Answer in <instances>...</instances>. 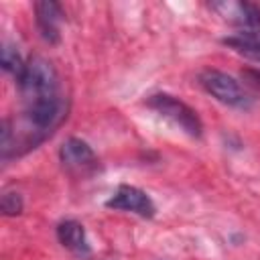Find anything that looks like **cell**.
<instances>
[{
	"label": "cell",
	"instance_id": "1",
	"mask_svg": "<svg viewBox=\"0 0 260 260\" xmlns=\"http://www.w3.org/2000/svg\"><path fill=\"white\" fill-rule=\"evenodd\" d=\"M16 83H18L20 98H22L24 106H35V104H43V102L61 98L57 69L49 59H45L41 55H35L26 61L24 73L20 75V79Z\"/></svg>",
	"mask_w": 260,
	"mask_h": 260
},
{
	"label": "cell",
	"instance_id": "2",
	"mask_svg": "<svg viewBox=\"0 0 260 260\" xmlns=\"http://www.w3.org/2000/svg\"><path fill=\"white\" fill-rule=\"evenodd\" d=\"M146 106L150 110H154L158 116H162L165 120H169L173 126L183 130L187 136H191V138H199L201 136L203 124H201L197 112L191 106H187L185 102H181L179 98L160 91V93L148 95Z\"/></svg>",
	"mask_w": 260,
	"mask_h": 260
},
{
	"label": "cell",
	"instance_id": "3",
	"mask_svg": "<svg viewBox=\"0 0 260 260\" xmlns=\"http://www.w3.org/2000/svg\"><path fill=\"white\" fill-rule=\"evenodd\" d=\"M199 83L201 87L215 98L217 102L232 106V108H240V110H248L252 106V98L250 93L228 73L217 71V69H203L199 73Z\"/></svg>",
	"mask_w": 260,
	"mask_h": 260
},
{
	"label": "cell",
	"instance_id": "4",
	"mask_svg": "<svg viewBox=\"0 0 260 260\" xmlns=\"http://www.w3.org/2000/svg\"><path fill=\"white\" fill-rule=\"evenodd\" d=\"M209 8L236 26V32L260 39V10L252 2H211Z\"/></svg>",
	"mask_w": 260,
	"mask_h": 260
},
{
	"label": "cell",
	"instance_id": "5",
	"mask_svg": "<svg viewBox=\"0 0 260 260\" xmlns=\"http://www.w3.org/2000/svg\"><path fill=\"white\" fill-rule=\"evenodd\" d=\"M59 158L61 165L71 173V175H89L98 169V156L93 148L81 140V138H67L61 148H59Z\"/></svg>",
	"mask_w": 260,
	"mask_h": 260
},
{
	"label": "cell",
	"instance_id": "6",
	"mask_svg": "<svg viewBox=\"0 0 260 260\" xmlns=\"http://www.w3.org/2000/svg\"><path fill=\"white\" fill-rule=\"evenodd\" d=\"M106 207L118 211H130L140 217H152L156 211L150 195L134 185H120L116 193L106 201Z\"/></svg>",
	"mask_w": 260,
	"mask_h": 260
},
{
	"label": "cell",
	"instance_id": "7",
	"mask_svg": "<svg viewBox=\"0 0 260 260\" xmlns=\"http://www.w3.org/2000/svg\"><path fill=\"white\" fill-rule=\"evenodd\" d=\"M65 20V12L59 2L55 0H41L35 2V22L39 35L45 43L55 45L61 41V24Z\"/></svg>",
	"mask_w": 260,
	"mask_h": 260
},
{
	"label": "cell",
	"instance_id": "8",
	"mask_svg": "<svg viewBox=\"0 0 260 260\" xmlns=\"http://www.w3.org/2000/svg\"><path fill=\"white\" fill-rule=\"evenodd\" d=\"M57 240L61 242V246H65L67 250H71L77 256H87L89 254V244H87L85 230L75 219H65L57 225Z\"/></svg>",
	"mask_w": 260,
	"mask_h": 260
},
{
	"label": "cell",
	"instance_id": "9",
	"mask_svg": "<svg viewBox=\"0 0 260 260\" xmlns=\"http://www.w3.org/2000/svg\"><path fill=\"white\" fill-rule=\"evenodd\" d=\"M221 43L225 47H230L234 53L260 63V39L248 37V35H242V32H232V35L223 37Z\"/></svg>",
	"mask_w": 260,
	"mask_h": 260
},
{
	"label": "cell",
	"instance_id": "10",
	"mask_svg": "<svg viewBox=\"0 0 260 260\" xmlns=\"http://www.w3.org/2000/svg\"><path fill=\"white\" fill-rule=\"evenodd\" d=\"M0 65H2V69H4L6 73L14 75L16 81L20 79V75L24 73V67H26V63L22 61L18 49H16L14 45H8V43L2 45V51H0Z\"/></svg>",
	"mask_w": 260,
	"mask_h": 260
},
{
	"label": "cell",
	"instance_id": "11",
	"mask_svg": "<svg viewBox=\"0 0 260 260\" xmlns=\"http://www.w3.org/2000/svg\"><path fill=\"white\" fill-rule=\"evenodd\" d=\"M22 207H24V203H22L20 193H16V191H6V193L2 195L0 209H2V213H4L6 217L20 215V213H22Z\"/></svg>",
	"mask_w": 260,
	"mask_h": 260
},
{
	"label": "cell",
	"instance_id": "12",
	"mask_svg": "<svg viewBox=\"0 0 260 260\" xmlns=\"http://www.w3.org/2000/svg\"><path fill=\"white\" fill-rule=\"evenodd\" d=\"M242 77L244 81H248L252 87H256L260 91V69H242Z\"/></svg>",
	"mask_w": 260,
	"mask_h": 260
}]
</instances>
